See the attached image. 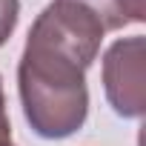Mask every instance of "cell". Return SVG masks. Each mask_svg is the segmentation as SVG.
<instances>
[{
	"mask_svg": "<svg viewBox=\"0 0 146 146\" xmlns=\"http://www.w3.org/2000/svg\"><path fill=\"white\" fill-rule=\"evenodd\" d=\"M103 37L98 15L78 0H52L35 17L17 63V95L37 137L63 140L83 129L86 69L100 54Z\"/></svg>",
	"mask_w": 146,
	"mask_h": 146,
	"instance_id": "cell-1",
	"label": "cell"
},
{
	"mask_svg": "<svg viewBox=\"0 0 146 146\" xmlns=\"http://www.w3.org/2000/svg\"><path fill=\"white\" fill-rule=\"evenodd\" d=\"M103 92L115 115L137 120L146 112V37L115 40L103 54Z\"/></svg>",
	"mask_w": 146,
	"mask_h": 146,
	"instance_id": "cell-2",
	"label": "cell"
},
{
	"mask_svg": "<svg viewBox=\"0 0 146 146\" xmlns=\"http://www.w3.org/2000/svg\"><path fill=\"white\" fill-rule=\"evenodd\" d=\"M89 6L106 32H117L129 23H143L146 20V0H78Z\"/></svg>",
	"mask_w": 146,
	"mask_h": 146,
	"instance_id": "cell-3",
	"label": "cell"
},
{
	"mask_svg": "<svg viewBox=\"0 0 146 146\" xmlns=\"http://www.w3.org/2000/svg\"><path fill=\"white\" fill-rule=\"evenodd\" d=\"M20 20V0H0V46H6Z\"/></svg>",
	"mask_w": 146,
	"mask_h": 146,
	"instance_id": "cell-4",
	"label": "cell"
},
{
	"mask_svg": "<svg viewBox=\"0 0 146 146\" xmlns=\"http://www.w3.org/2000/svg\"><path fill=\"white\" fill-rule=\"evenodd\" d=\"M12 140V123H9V109H6V95H3V78H0V143Z\"/></svg>",
	"mask_w": 146,
	"mask_h": 146,
	"instance_id": "cell-5",
	"label": "cell"
},
{
	"mask_svg": "<svg viewBox=\"0 0 146 146\" xmlns=\"http://www.w3.org/2000/svg\"><path fill=\"white\" fill-rule=\"evenodd\" d=\"M0 146H12V140H9V143H0Z\"/></svg>",
	"mask_w": 146,
	"mask_h": 146,
	"instance_id": "cell-6",
	"label": "cell"
}]
</instances>
